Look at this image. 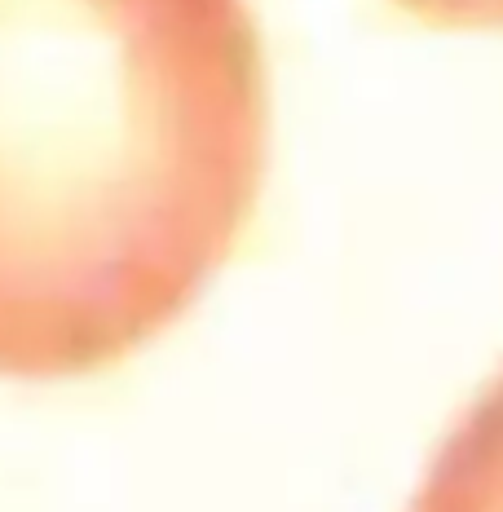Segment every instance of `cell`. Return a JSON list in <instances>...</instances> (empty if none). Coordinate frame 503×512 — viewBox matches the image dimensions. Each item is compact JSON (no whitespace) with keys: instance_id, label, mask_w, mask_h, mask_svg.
<instances>
[{"instance_id":"cell-2","label":"cell","mask_w":503,"mask_h":512,"mask_svg":"<svg viewBox=\"0 0 503 512\" xmlns=\"http://www.w3.org/2000/svg\"><path fill=\"white\" fill-rule=\"evenodd\" d=\"M406 512H503V371L437 446Z\"/></svg>"},{"instance_id":"cell-3","label":"cell","mask_w":503,"mask_h":512,"mask_svg":"<svg viewBox=\"0 0 503 512\" xmlns=\"http://www.w3.org/2000/svg\"><path fill=\"white\" fill-rule=\"evenodd\" d=\"M411 18L446 31H503V0H393Z\"/></svg>"},{"instance_id":"cell-1","label":"cell","mask_w":503,"mask_h":512,"mask_svg":"<svg viewBox=\"0 0 503 512\" xmlns=\"http://www.w3.org/2000/svg\"><path fill=\"white\" fill-rule=\"evenodd\" d=\"M265 159L248 0H0V376H93L173 327Z\"/></svg>"}]
</instances>
